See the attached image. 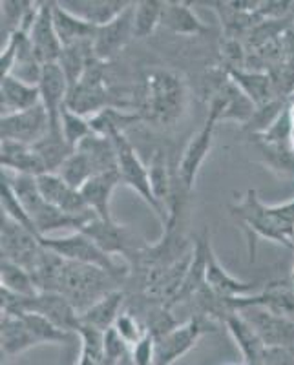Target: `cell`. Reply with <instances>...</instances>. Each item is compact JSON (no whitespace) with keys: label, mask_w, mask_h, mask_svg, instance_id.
Listing matches in <instances>:
<instances>
[{"label":"cell","mask_w":294,"mask_h":365,"mask_svg":"<svg viewBox=\"0 0 294 365\" xmlns=\"http://www.w3.org/2000/svg\"><path fill=\"white\" fill-rule=\"evenodd\" d=\"M188 106L187 83L176 71L156 70L145 75L139 96L136 97V113L156 126H172L185 115Z\"/></svg>","instance_id":"obj_1"},{"label":"cell","mask_w":294,"mask_h":365,"mask_svg":"<svg viewBox=\"0 0 294 365\" xmlns=\"http://www.w3.org/2000/svg\"><path fill=\"white\" fill-rule=\"evenodd\" d=\"M234 220L243 227L247 237H263L294 250V200L282 205H265L258 192L247 190L230 207Z\"/></svg>","instance_id":"obj_2"},{"label":"cell","mask_w":294,"mask_h":365,"mask_svg":"<svg viewBox=\"0 0 294 365\" xmlns=\"http://www.w3.org/2000/svg\"><path fill=\"white\" fill-rule=\"evenodd\" d=\"M121 283H123V279L113 276L108 270L64 259L55 292H61L64 298L70 299L71 305L81 314L86 309H90L93 303L119 291Z\"/></svg>","instance_id":"obj_3"},{"label":"cell","mask_w":294,"mask_h":365,"mask_svg":"<svg viewBox=\"0 0 294 365\" xmlns=\"http://www.w3.org/2000/svg\"><path fill=\"white\" fill-rule=\"evenodd\" d=\"M41 243L46 249H50L51 252H55L57 256L66 259V262L99 267V269L112 272L113 276L121 278L123 282L132 272V267H130L128 262L106 254L97 245L96 241L91 240L90 236H86L84 232H81V230H75V232H70L61 237H41Z\"/></svg>","instance_id":"obj_4"},{"label":"cell","mask_w":294,"mask_h":365,"mask_svg":"<svg viewBox=\"0 0 294 365\" xmlns=\"http://www.w3.org/2000/svg\"><path fill=\"white\" fill-rule=\"evenodd\" d=\"M113 145L117 150V170H119L121 182L126 185L128 188H132L150 208L156 214L159 221H161L163 228L168 223V214L163 210L161 205L158 203V200L153 197L152 187H150V174L148 166L141 161V158L137 155L136 148L132 146V143L128 141V137L125 133H117L112 137Z\"/></svg>","instance_id":"obj_5"},{"label":"cell","mask_w":294,"mask_h":365,"mask_svg":"<svg viewBox=\"0 0 294 365\" xmlns=\"http://www.w3.org/2000/svg\"><path fill=\"white\" fill-rule=\"evenodd\" d=\"M66 106L71 112L88 119L106 108H117L112 91L104 79V63L96 61L83 75V79L70 88Z\"/></svg>","instance_id":"obj_6"},{"label":"cell","mask_w":294,"mask_h":365,"mask_svg":"<svg viewBox=\"0 0 294 365\" xmlns=\"http://www.w3.org/2000/svg\"><path fill=\"white\" fill-rule=\"evenodd\" d=\"M81 232L90 236L106 254L121 257L125 262H130L137 252H141L145 247H148L145 241L139 240V236L132 228L117 223L116 220L103 221L93 216L81 228Z\"/></svg>","instance_id":"obj_7"},{"label":"cell","mask_w":294,"mask_h":365,"mask_svg":"<svg viewBox=\"0 0 294 365\" xmlns=\"http://www.w3.org/2000/svg\"><path fill=\"white\" fill-rule=\"evenodd\" d=\"M42 250H44V247H42L41 237L37 234L28 230L22 225L15 223L9 217L2 216V220H0V252H2V259L17 263V265L24 267L31 274Z\"/></svg>","instance_id":"obj_8"},{"label":"cell","mask_w":294,"mask_h":365,"mask_svg":"<svg viewBox=\"0 0 294 365\" xmlns=\"http://www.w3.org/2000/svg\"><path fill=\"white\" fill-rule=\"evenodd\" d=\"M214 324L199 316H191L187 322L179 324L165 336L156 340V365H174L181 360L185 354H188L192 349L198 345L208 327Z\"/></svg>","instance_id":"obj_9"},{"label":"cell","mask_w":294,"mask_h":365,"mask_svg":"<svg viewBox=\"0 0 294 365\" xmlns=\"http://www.w3.org/2000/svg\"><path fill=\"white\" fill-rule=\"evenodd\" d=\"M51 130V120L42 104L21 113L0 117V139L2 141L37 145Z\"/></svg>","instance_id":"obj_10"},{"label":"cell","mask_w":294,"mask_h":365,"mask_svg":"<svg viewBox=\"0 0 294 365\" xmlns=\"http://www.w3.org/2000/svg\"><path fill=\"white\" fill-rule=\"evenodd\" d=\"M218 123L220 120L216 119L212 113H208L205 125L198 130L196 135H192L188 145L183 150V155L178 165V178L185 192L194 190L196 179H198L201 166H203L205 159L211 154L212 145H214V132Z\"/></svg>","instance_id":"obj_11"},{"label":"cell","mask_w":294,"mask_h":365,"mask_svg":"<svg viewBox=\"0 0 294 365\" xmlns=\"http://www.w3.org/2000/svg\"><path fill=\"white\" fill-rule=\"evenodd\" d=\"M236 312L256 331L265 347H273V345L294 347V319L278 316L256 305L241 307Z\"/></svg>","instance_id":"obj_12"},{"label":"cell","mask_w":294,"mask_h":365,"mask_svg":"<svg viewBox=\"0 0 294 365\" xmlns=\"http://www.w3.org/2000/svg\"><path fill=\"white\" fill-rule=\"evenodd\" d=\"M42 197L55 208L79 220H90L93 212L88 208L81 190H75L59 174H42L37 178Z\"/></svg>","instance_id":"obj_13"},{"label":"cell","mask_w":294,"mask_h":365,"mask_svg":"<svg viewBox=\"0 0 294 365\" xmlns=\"http://www.w3.org/2000/svg\"><path fill=\"white\" fill-rule=\"evenodd\" d=\"M133 37V2L121 13L119 17L108 22L106 26L97 28V34L93 37V53L97 61L106 64L112 61L116 55L125 50Z\"/></svg>","instance_id":"obj_14"},{"label":"cell","mask_w":294,"mask_h":365,"mask_svg":"<svg viewBox=\"0 0 294 365\" xmlns=\"http://www.w3.org/2000/svg\"><path fill=\"white\" fill-rule=\"evenodd\" d=\"M263 307L283 318L294 319V283L290 282H270L261 287L256 294L243 296V298L228 299L230 311H238L241 307Z\"/></svg>","instance_id":"obj_15"},{"label":"cell","mask_w":294,"mask_h":365,"mask_svg":"<svg viewBox=\"0 0 294 365\" xmlns=\"http://www.w3.org/2000/svg\"><path fill=\"white\" fill-rule=\"evenodd\" d=\"M29 44L34 48L35 55L41 64L57 63L63 53V44L59 41L57 31L54 26V2H41L37 17L29 29Z\"/></svg>","instance_id":"obj_16"},{"label":"cell","mask_w":294,"mask_h":365,"mask_svg":"<svg viewBox=\"0 0 294 365\" xmlns=\"http://www.w3.org/2000/svg\"><path fill=\"white\" fill-rule=\"evenodd\" d=\"M37 86L39 91H41V104L50 115L51 130H61V126H59L61 112L66 106L68 93H70V84H68L66 75H64V71L61 70L57 63L44 64Z\"/></svg>","instance_id":"obj_17"},{"label":"cell","mask_w":294,"mask_h":365,"mask_svg":"<svg viewBox=\"0 0 294 365\" xmlns=\"http://www.w3.org/2000/svg\"><path fill=\"white\" fill-rule=\"evenodd\" d=\"M207 285L223 299L243 298V296L256 294L258 291H261L258 282H241L228 274L227 269L218 262L211 243L207 249Z\"/></svg>","instance_id":"obj_18"},{"label":"cell","mask_w":294,"mask_h":365,"mask_svg":"<svg viewBox=\"0 0 294 365\" xmlns=\"http://www.w3.org/2000/svg\"><path fill=\"white\" fill-rule=\"evenodd\" d=\"M41 104V91L37 84H29L24 81L8 75L0 79V110L2 117L21 113L31 110Z\"/></svg>","instance_id":"obj_19"},{"label":"cell","mask_w":294,"mask_h":365,"mask_svg":"<svg viewBox=\"0 0 294 365\" xmlns=\"http://www.w3.org/2000/svg\"><path fill=\"white\" fill-rule=\"evenodd\" d=\"M119 185V170H113L93 175V178L81 188V194H83L88 208L93 212V216L99 217V220L103 221L113 220L112 212H110V203H112V195Z\"/></svg>","instance_id":"obj_20"},{"label":"cell","mask_w":294,"mask_h":365,"mask_svg":"<svg viewBox=\"0 0 294 365\" xmlns=\"http://www.w3.org/2000/svg\"><path fill=\"white\" fill-rule=\"evenodd\" d=\"M0 165L2 170L11 174L34 175V178L46 174L44 163L34 146L21 145V143L0 141Z\"/></svg>","instance_id":"obj_21"},{"label":"cell","mask_w":294,"mask_h":365,"mask_svg":"<svg viewBox=\"0 0 294 365\" xmlns=\"http://www.w3.org/2000/svg\"><path fill=\"white\" fill-rule=\"evenodd\" d=\"M0 344H2V358L13 360L21 356L29 349L37 347L39 341L29 331L22 316L2 314L0 318Z\"/></svg>","instance_id":"obj_22"},{"label":"cell","mask_w":294,"mask_h":365,"mask_svg":"<svg viewBox=\"0 0 294 365\" xmlns=\"http://www.w3.org/2000/svg\"><path fill=\"white\" fill-rule=\"evenodd\" d=\"M54 26L63 48L79 44V42L93 41L97 34V26L84 21L79 15H75L63 2H54Z\"/></svg>","instance_id":"obj_23"},{"label":"cell","mask_w":294,"mask_h":365,"mask_svg":"<svg viewBox=\"0 0 294 365\" xmlns=\"http://www.w3.org/2000/svg\"><path fill=\"white\" fill-rule=\"evenodd\" d=\"M161 26L174 35H185V37H198L208 31V26L194 13L191 4L187 2H165L163 8Z\"/></svg>","instance_id":"obj_24"},{"label":"cell","mask_w":294,"mask_h":365,"mask_svg":"<svg viewBox=\"0 0 294 365\" xmlns=\"http://www.w3.org/2000/svg\"><path fill=\"white\" fill-rule=\"evenodd\" d=\"M225 327H227L228 334L232 336V340L236 341L238 349H240L241 358H243L245 365H260V358L263 354V349L265 344L261 341V338L258 336L256 331L250 327L236 311L230 312V314L225 318Z\"/></svg>","instance_id":"obj_25"},{"label":"cell","mask_w":294,"mask_h":365,"mask_svg":"<svg viewBox=\"0 0 294 365\" xmlns=\"http://www.w3.org/2000/svg\"><path fill=\"white\" fill-rule=\"evenodd\" d=\"M228 79L253 101L258 110L265 108L270 103H274V83L267 73L245 71L241 68H230L228 70Z\"/></svg>","instance_id":"obj_26"},{"label":"cell","mask_w":294,"mask_h":365,"mask_svg":"<svg viewBox=\"0 0 294 365\" xmlns=\"http://www.w3.org/2000/svg\"><path fill=\"white\" fill-rule=\"evenodd\" d=\"M126 309V292L116 291L112 294H108L101 302L93 303L90 309L81 312V322L83 325H88L91 329H97L101 332H106L116 325L117 318L121 312Z\"/></svg>","instance_id":"obj_27"},{"label":"cell","mask_w":294,"mask_h":365,"mask_svg":"<svg viewBox=\"0 0 294 365\" xmlns=\"http://www.w3.org/2000/svg\"><path fill=\"white\" fill-rule=\"evenodd\" d=\"M96 61L97 57L93 53V41H86L63 48V53L59 57L57 64L64 71L68 84L71 88L83 79V75L86 73L88 68L96 63Z\"/></svg>","instance_id":"obj_28"},{"label":"cell","mask_w":294,"mask_h":365,"mask_svg":"<svg viewBox=\"0 0 294 365\" xmlns=\"http://www.w3.org/2000/svg\"><path fill=\"white\" fill-rule=\"evenodd\" d=\"M75 150H79V152L86 155L90 165L93 166L96 175L117 170V150L112 137L91 133Z\"/></svg>","instance_id":"obj_29"},{"label":"cell","mask_w":294,"mask_h":365,"mask_svg":"<svg viewBox=\"0 0 294 365\" xmlns=\"http://www.w3.org/2000/svg\"><path fill=\"white\" fill-rule=\"evenodd\" d=\"M70 11L83 17L84 21L91 22L101 28L117 19L132 2H121V0H103V2H63Z\"/></svg>","instance_id":"obj_30"},{"label":"cell","mask_w":294,"mask_h":365,"mask_svg":"<svg viewBox=\"0 0 294 365\" xmlns=\"http://www.w3.org/2000/svg\"><path fill=\"white\" fill-rule=\"evenodd\" d=\"M34 148L44 163L46 174H57L64 161L74 154V148L64 141L61 130H50L44 139L34 145Z\"/></svg>","instance_id":"obj_31"},{"label":"cell","mask_w":294,"mask_h":365,"mask_svg":"<svg viewBox=\"0 0 294 365\" xmlns=\"http://www.w3.org/2000/svg\"><path fill=\"white\" fill-rule=\"evenodd\" d=\"M0 289H6L22 298H31L39 292L34 276L24 267L8 262V259L0 262Z\"/></svg>","instance_id":"obj_32"},{"label":"cell","mask_w":294,"mask_h":365,"mask_svg":"<svg viewBox=\"0 0 294 365\" xmlns=\"http://www.w3.org/2000/svg\"><path fill=\"white\" fill-rule=\"evenodd\" d=\"M163 8L165 2L161 0H141L133 2V37L146 38L161 26Z\"/></svg>","instance_id":"obj_33"},{"label":"cell","mask_w":294,"mask_h":365,"mask_svg":"<svg viewBox=\"0 0 294 365\" xmlns=\"http://www.w3.org/2000/svg\"><path fill=\"white\" fill-rule=\"evenodd\" d=\"M81 341L79 360L75 365H103L104 360V332L83 325L77 332Z\"/></svg>","instance_id":"obj_34"},{"label":"cell","mask_w":294,"mask_h":365,"mask_svg":"<svg viewBox=\"0 0 294 365\" xmlns=\"http://www.w3.org/2000/svg\"><path fill=\"white\" fill-rule=\"evenodd\" d=\"M57 174L61 175L70 187H74L75 190H81V188L96 175V172H93V166L90 165L86 155H84L83 152H79V150H74V154L64 161V165L59 168Z\"/></svg>","instance_id":"obj_35"},{"label":"cell","mask_w":294,"mask_h":365,"mask_svg":"<svg viewBox=\"0 0 294 365\" xmlns=\"http://www.w3.org/2000/svg\"><path fill=\"white\" fill-rule=\"evenodd\" d=\"M59 126H61V133H63L64 141H66L74 150L77 148L86 137H90L91 133H93L90 119L84 115H79V113L71 112L68 106H64L63 112H61Z\"/></svg>","instance_id":"obj_36"},{"label":"cell","mask_w":294,"mask_h":365,"mask_svg":"<svg viewBox=\"0 0 294 365\" xmlns=\"http://www.w3.org/2000/svg\"><path fill=\"white\" fill-rule=\"evenodd\" d=\"M113 329L119 332V336L125 340V344L128 345L130 349H132L133 345L139 344L146 334H150L141 316L137 314V312L130 307H126L125 311L121 312Z\"/></svg>","instance_id":"obj_37"},{"label":"cell","mask_w":294,"mask_h":365,"mask_svg":"<svg viewBox=\"0 0 294 365\" xmlns=\"http://www.w3.org/2000/svg\"><path fill=\"white\" fill-rule=\"evenodd\" d=\"M2 37L8 38L21 26L24 24L26 17L29 15L35 2H24V0H6L2 2Z\"/></svg>","instance_id":"obj_38"},{"label":"cell","mask_w":294,"mask_h":365,"mask_svg":"<svg viewBox=\"0 0 294 365\" xmlns=\"http://www.w3.org/2000/svg\"><path fill=\"white\" fill-rule=\"evenodd\" d=\"M0 205H2V216L9 217V220H13L15 223L22 225V227H26L28 230L37 234L34 223H31V220H29L28 212H26V208L22 207V203L19 201L17 195H15L13 188L9 187L6 181H2V185H0Z\"/></svg>","instance_id":"obj_39"},{"label":"cell","mask_w":294,"mask_h":365,"mask_svg":"<svg viewBox=\"0 0 294 365\" xmlns=\"http://www.w3.org/2000/svg\"><path fill=\"white\" fill-rule=\"evenodd\" d=\"M260 365H294V347L273 345L263 349Z\"/></svg>","instance_id":"obj_40"},{"label":"cell","mask_w":294,"mask_h":365,"mask_svg":"<svg viewBox=\"0 0 294 365\" xmlns=\"http://www.w3.org/2000/svg\"><path fill=\"white\" fill-rule=\"evenodd\" d=\"M116 365H136V364H133L132 356H130V354H126V356L123 358V360H121L119 364H116Z\"/></svg>","instance_id":"obj_41"},{"label":"cell","mask_w":294,"mask_h":365,"mask_svg":"<svg viewBox=\"0 0 294 365\" xmlns=\"http://www.w3.org/2000/svg\"><path fill=\"white\" fill-rule=\"evenodd\" d=\"M287 112H289V119H290V123H293V128H294V101H293V104H289V106H287Z\"/></svg>","instance_id":"obj_42"},{"label":"cell","mask_w":294,"mask_h":365,"mask_svg":"<svg viewBox=\"0 0 294 365\" xmlns=\"http://www.w3.org/2000/svg\"><path fill=\"white\" fill-rule=\"evenodd\" d=\"M241 365H245V364H241Z\"/></svg>","instance_id":"obj_43"},{"label":"cell","mask_w":294,"mask_h":365,"mask_svg":"<svg viewBox=\"0 0 294 365\" xmlns=\"http://www.w3.org/2000/svg\"><path fill=\"white\" fill-rule=\"evenodd\" d=\"M153 365H156V364H153Z\"/></svg>","instance_id":"obj_44"}]
</instances>
